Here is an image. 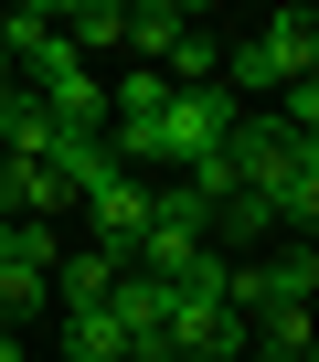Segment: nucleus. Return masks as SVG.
<instances>
[{
    "label": "nucleus",
    "mask_w": 319,
    "mask_h": 362,
    "mask_svg": "<svg viewBox=\"0 0 319 362\" xmlns=\"http://www.w3.org/2000/svg\"><path fill=\"white\" fill-rule=\"evenodd\" d=\"M308 288H319V245H277V256H255V267H224V309H234V320L308 309Z\"/></svg>",
    "instance_id": "1"
},
{
    "label": "nucleus",
    "mask_w": 319,
    "mask_h": 362,
    "mask_svg": "<svg viewBox=\"0 0 319 362\" xmlns=\"http://www.w3.org/2000/svg\"><path fill=\"white\" fill-rule=\"evenodd\" d=\"M234 96L224 86H171V107H160V160H171V170H192V160H213L224 139H234Z\"/></svg>",
    "instance_id": "2"
},
{
    "label": "nucleus",
    "mask_w": 319,
    "mask_h": 362,
    "mask_svg": "<svg viewBox=\"0 0 319 362\" xmlns=\"http://www.w3.org/2000/svg\"><path fill=\"white\" fill-rule=\"evenodd\" d=\"M149 203H160V181H138V170H107L96 192H85V245L96 256H138V235H149Z\"/></svg>",
    "instance_id": "3"
},
{
    "label": "nucleus",
    "mask_w": 319,
    "mask_h": 362,
    "mask_svg": "<svg viewBox=\"0 0 319 362\" xmlns=\"http://www.w3.org/2000/svg\"><path fill=\"white\" fill-rule=\"evenodd\" d=\"M171 351L181 362H245V320L224 309V288H171Z\"/></svg>",
    "instance_id": "4"
},
{
    "label": "nucleus",
    "mask_w": 319,
    "mask_h": 362,
    "mask_svg": "<svg viewBox=\"0 0 319 362\" xmlns=\"http://www.w3.org/2000/svg\"><path fill=\"white\" fill-rule=\"evenodd\" d=\"M107 320H117V341H128V362H171V288L160 277H117L107 288Z\"/></svg>",
    "instance_id": "5"
},
{
    "label": "nucleus",
    "mask_w": 319,
    "mask_h": 362,
    "mask_svg": "<svg viewBox=\"0 0 319 362\" xmlns=\"http://www.w3.org/2000/svg\"><path fill=\"white\" fill-rule=\"evenodd\" d=\"M128 267L117 256H96V245H75V256H54V320H85V309H107V288H117Z\"/></svg>",
    "instance_id": "6"
},
{
    "label": "nucleus",
    "mask_w": 319,
    "mask_h": 362,
    "mask_svg": "<svg viewBox=\"0 0 319 362\" xmlns=\"http://www.w3.org/2000/svg\"><path fill=\"white\" fill-rule=\"evenodd\" d=\"M203 11H181V0H128V33H117V54L128 64H171V43L192 33Z\"/></svg>",
    "instance_id": "7"
},
{
    "label": "nucleus",
    "mask_w": 319,
    "mask_h": 362,
    "mask_svg": "<svg viewBox=\"0 0 319 362\" xmlns=\"http://www.w3.org/2000/svg\"><path fill=\"white\" fill-rule=\"evenodd\" d=\"M255 43H266V64H277L287 86H319V22H308V11H266Z\"/></svg>",
    "instance_id": "8"
},
{
    "label": "nucleus",
    "mask_w": 319,
    "mask_h": 362,
    "mask_svg": "<svg viewBox=\"0 0 319 362\" xmlns=\"http://www.w3.org/2000/svg\"><path fill=\"white\" fill-rule=\"evenodd\" d=\"M54 33H64L75 64H96V54H117V33H128V0H75V11H54Z\"/></svg>",
    "instance_id": "9"
},
{
    "label": "nucleus",
    "mask_w": 319,
    "mask_h": 362,
    "mask_svg": "<svg viewBox=\"0 0 319 362\" xmlns=\"http://www.w3.org/2000/svg\"><path fill=\"white\" fill-rule=\"evenodd\" d=\"M43 309H54V277H43V267H22V256H11V267H0V330H32V320H43Z\"/></svg>",
    "instance_id": "10"
},
{
    "label": "nucleus",
    "mask_w": 319,
    "mask_h": 362,
    "mask_svg": "<svg viewBox=\"0 0 319 362\" xmlns=\"http://www.w3.org/2000/svg\"><path fill=\"white\" fill-rule=\"evenodd\" d=\"M64 362H128V341H117V320H107V309H85V320H64Z\"/></svg>",
    "instance_id": "11"
},
{
    "label": "nucleus",
    "mask_w": 319,
    "mask_h": 362,
    "mask_svg": "<svg viewBox=\"0 0 319 362\" xmlns=\"http://www.w3.org/2000/svg\"><path fill=\"white\" fill-rule=\"evenodd\" d=\"M0 362H22V330H0Z\"/></svg>",
    "instance_id": "12"
},
{
    "label": "nucleus",
    "mask_w": 319,
    "mask_h": 362,
    "mask_svg": "<svg viewBox=\"0 0 319 362\" xmlns=\"http://www.w3.org/2000/svg\"><path fill=\"white\" fill-rule=\"evenodd\" d=\"M0 267H11V224H0Z\"/></svg>",
    "instance_id": "13"
}]
</instances>
